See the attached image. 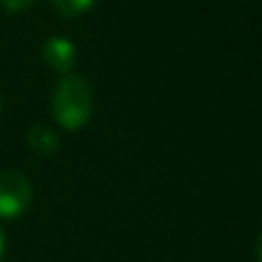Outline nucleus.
Masks as SVG:
<instances>
[{"label":"nucleus","mask_w":262,"mask_h":262,"mask_svg":"<svg viewBox=\"0 0 262 262\" xmlns=\"http://www.w3.org/2000/svg\"><path fill=\"white\" fill-rule=\"evenodd\" d=\"M43 57L47 66L59 74H70V68L76 59V47L66 37H49L43 43Z\"/></svg>","instance_id":"nucleus-3"},{"label":"nucleus","mask_w":262,"mask_h":262,"mask_svg":"<svg viewBox=\"0 0 262 262\" xmlns=\"http://www.w3.org/2000/svg\"><path fill=\"white\" fill-rule=\"evenodd\" d=\"M4 252H6V237H4V231L0 227V260L4 258Z\"/></svg>","instance_id":"nucleus-8"},{"label":"nucleus","mask_w":262,"mask_h":262,"mask_svg":"<svg viewBox=\"0 0 262 262\" xmlns=\"http://www.w3.org/2000/svg\"><path fill=\"white\" fill-rule=\"evenodd\" d=\"M27 141L31 145V149L39 156H51L57 151L59 147V137L57 133L49 127V125H43V123H35L29 127L27 131Z\"/></svg>","instance_id":"nucleus-4"},{"label":"nucleus","mask_w":262,"mask_h":262,"mask_svg":"<svg viewBox=\"0 0 262 262\" xmlns=\"http://www.w3.org/2000/svg\"><path fill=\"white\" fill-rule=\"evenodd\" d=\"M53 4L63 16H76L88 10L94 4V0H53Z\"/></svg>","instance_id":"nucleus-5"},{"label":"nucleus","mask_w":262,"mask_h":262,"mask_svg":"<svg viewBox=\"0 0 262 262\" xmlns=\"http://www.w3.org/2000/svg\"><path fill=\"white\" fill-rule=\"evenodd\" d=\"M0 111H2V94H0Z\"/></svg>","instance_id":"nucleus-9"},{"label":"nucleus","mask_w":262,"mask_h":262,"mask_svg":"<svg viewBox=\"0 0 262 262\" xmlns=\"http://www.w3.org/2000/svg\"><path fill=\"white\" fill-rule=\"evenodd\" d=\"M33 196L29 178L18 170L0 172V219L20 217Z\"/></svg>","instance_id":"nucleus-2"},{"label":"nucleus","mask_w":262,"mask_h":262,"mask_svg":"<svg viewBox=\"0 0 262 262\" xmlns=\"http://www.w3.org/2000/svg\"><path fill=\"white\" fill-rule=\"evenodd\" d=\"M254 252H256V258H258V262H262V231H260V235L256 237V246H254Z\"/></svg>","instance_id":"nucleus-7"},{"label":"nucleus","mask_w":262,"mask_h":262,"mask_svg":"<svg viewBox=\"0 0 262 262\" xmlns=\"http://www.w3.org/2000/svg\"><path fill=\"white\" fill-rule=\"evenodd\" d=\"M37 0H0V4L6 8V10H10V12H18V10H25V8H29V6H33Z\"/></svg>","instance_id":"nucleus-6"},{"label":"nucleus","mask_w":262,"mask_h":262,"mask_svg":"<svg viewBox=\"0 0 262 262\" xmlns=\"http://www.w3.org/2000/svg\"><path fill=\"white\" fill-rule=\"evenodd\" d=\"M55 121L70 131L86 125L92 113V88L82 74H66L53 92L51 100Z\"/></svg>","instance_id":"nucleus-1"}]
</instances>
